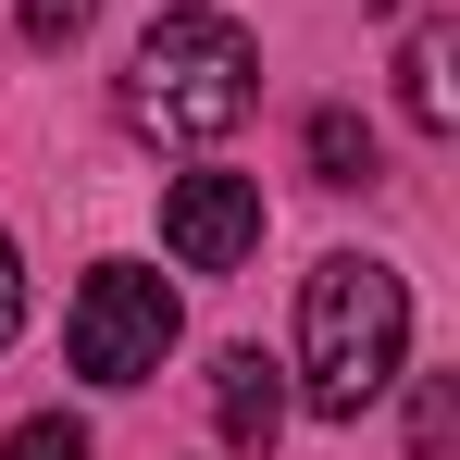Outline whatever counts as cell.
I'll return each mask as SVG.
<instances>
[{"instance_id":"1","label":"cell","mask_w":460,"mask_h":460,"mask_svg":"<svg viewBox=\"0 0 460 460\" xmlns=\"http://www.w3.org/2000/svg\"><path fill=\"white\" fill-rule=\"evenodd\" d=\"M398 374H411V287L374 249L311 261V287H299V398L323 423H361Z\"/></svg>"},{"instance_id":"2","label":"cell","mask_w":460,"mask_h":460,"mask_svg":"<svg viewBox=\"0 0 460 460\" xmlns=\"http://www.w3.org/2000/svg\"><path fill=\"white\" fill-rule=\"evenodd\" d=\"M249 100H261V50L225 13H162L150 38L125 50V87H112V112L150 150H212V137L249 125Z\"/></svg>"},{"instance_id":"3","label":"cell","mask_w":460,"mask_h":460,"mask_svg":"<svg viewBox=\"0 0 460 460\" xmlns=\"http://www.w3.org/2000/svg\"><path fill=\"white\" fill-rule=\"evenodd\" d=\"M174 287H162L150 261H100L75 287V323H63V349H75L87 385H150L162 361H174Z\"/></svg>"},{"instance_id":"4","label":"cell","mask_w":460,"mask_h":460,"mask_svg":"<svg viewBox=\"0 0 460 460\" xmlns=\"http://www.w3.org/2000/svg\"><path fill=\"white\" fill-rule=\"evenodd\" d=\"M162 249L187 274H236L261 249V174H174L162 187Z\"/></svg>"},{"instance_id":"5","label":"cell","mask_w":460,"mask_h":460,"mask_svg":"<svg viewBox=\"0 0 460 460\" xmlns=\"http://www.w3.org/2000/svg\"><path fill=\"white\" fill-rule=\"evenodd\" d=\"M212 423H225L236 460H274V436H287V374H274L261 349H225V361H212Z\"/></svg>"},{"instance_id":"6","label":"cell","mask_w":460,"mask_h":460,"mask_svg":"<svg viewBox=\"0 0 460 460\" xmlns=\"http://www.w3.org/2000/svg\"><path fill=\"white\" fill-rule=\"evenodd\" d=\"M398 112H411L423 137L460 125V25H411V50H398Z\"/></svg>"},{"instance_id":"7","label":"cell","mask_w":460,"mask_h":460,"mask_svg":"<svg viewBox=\"0 0 460 460\" xmlns=\"http://www.w3.org/2000/svg\"><path fill=\"white\" fill-rule=\"evenodd\" d=\"M311 174H323V187H374V174H385L374 125H361V112H311Z\"/></svg>"},{"instance_id":"8","label":"cell","mask_w":460,"mask_h":460,"mask_svg":"<svg viewBox=\"0 0 460 460\" xmlns=\"http://www.w3.org/2000/svg\"><path fill=\"white\" fill-rule=\"evenodd\" d=\"M411 448H423V460H448V448H460V385H448V374L411 398Z\"/></svg>"},{"instance_id":"9","label":"cell","mask_w":460,"mask_h":460,"mask_svg":"<svg viewBox=\"0 0 460 460\" xmlns=\"http://www.w3.org/2000/svg\"><path fill=\"white\" fill-rule=\"evenodd\" d=\"M100 25V0H25V50H75Z\"/></svg>"},{"instance_id":"10","label":"cell","mask_w":460,"mask_h":460,"mask_svg":"<svg viewBox=\"0 0 460 460\" xmlns=\"http://www.w3.org/2000/svg\"><path fill=\"white\" fill-rule=\"evenodd\" d=\"M0 460H87V423L38 411V423H13V448H0Z\"/></svg>"},{"instance_id":"11","label":"cell","mask_w":460,"mask_h":460,"mask_svg":"<svg viewBox=\"0 0 460 460\" xmlns=\"http://www.w3.org/2000/svg\"><path fill=\"white\" fill-rule=\"evenodd\" d=\"M13 323H25V274H13V236H0V349H13Z\"/></svg>"}]
</instances>
